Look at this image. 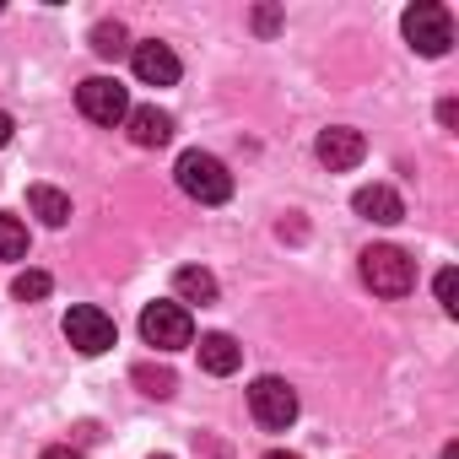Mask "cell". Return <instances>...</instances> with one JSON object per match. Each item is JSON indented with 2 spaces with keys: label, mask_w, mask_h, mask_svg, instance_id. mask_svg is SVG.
Wrapping results in <instances>:
<instances>
[{
  "label": "cell",
  "mask_w": 459,
  "mask_h": 459,
  "mask_svg": "<svg viewBox=\"0 0 459 459\" xmlns=\"http://www.w3.org/2000/svg\"><path fill=\"white\" fill-rule=\"evenodd\" d=\"M173 178H178V189H184L189 200H200V205L233 200V173H227V162L211 157V152H184L178 168H173Z\"/></svg>",
  "instance_id": "cell-1"
},
{
  "label": "cell",
  "mask_w": 459,
  "mask_h": 459,
  "mask_svg": "<svg viewBox=\"0 0 459 459\" xmlns=\"http://www.w3.org/2000/svg\"><path fill=\"white\" fill-rule=\"evenodd\" d=\"M362 281L378 298H405L416 287V260L394 244H373V249H362Z\"/></svg>",
  "instance_id": "cell-2"
},
{
  "label": "cell",
  "mask_w": 459,
  "mask_h": 459,
  "mask_svg": "<svg viewBox=\"0 0 459 459\" xmlns=\"http://www.w3.org/2000/svg\"><path fill=\"white\" fill-rule=\"evenodd\" d=\"M400 28H405V44L416 55H427V60L448 55V44H454V17H448V6H437V0H416V6L400 17Z\"/></svg>",
  "instance_id": "cell-3"
},
{
  "label": "cell",
  "mask_w": 459,
  "mask_h": 459,
  "mask_svg": "<svg viewBox=\"0 0 459 459\" xmlns=\"http://www.w3.org/2000/svg\"><path fill=\"white\" fill-rule=\"evenodd\" d=\"M141 341L157 346V351H184L195 346V319L184 303H146L141 314Z\"/></svg>",
  "instance_id": "cell-4"
},
{
  "label": "cell",
  "mask_w": 459,
  "mask_h": 459,
  "mask_svg": "<svg viewBox=\"0 0 459 459\" xmlns=\"http://www.w3.org/2000/svg\"><path fill=\"white\" fill-rule=\"evenodd\" d=\"M249 411H255V421H260L265 432H287V427L298 421V389H292L287 378L265 373V378L249 384Z\"/></svg>",
  "instance_id": "cell-5"
},
{
  "label": "cell",
  "mask_w": 459,
  "mask_h": 459,
  "mask_svg": "<svg viewBox=\"0 0 459 459\" xmlns=\"http://www.w3.org/2000/svg\"><path fill=\"white\" fill-rule=\"evenodd\" d=\"M76 108L92 119V125H125L130 119V92L114 82V76H87L76 87Z\"/></svg>",
  "instance_id": "cell-6"
},
{
  "label": "cell",
  "mask_w": 459,
  "mask_h": 459,
  "mask_svg": "<svg viewBox=\"0 0 459 459\" xmlns=\"http://www.w3.org/2000/svg\"><path fill=\"white\" fill-rule=\"evenodd\" d=\"M65 341H71L82 357H103V351L119 341V330H114V319H108L103 308H92V303H76V308L65 314Z\"/></svg>",
  "instance_id": "cell-7"
},
{
  "label": "cell",
  "mask_w": 459,
  "mask_h": 459,
  "mask_svg": "<svg viewBox=\"0 0 459 459\" xmlns=\"http://www.w3.org/2000/svg\"><path fill=\"white\" fill-rule=\"evenodd\" d=\"M319 162L330 168V173H346V168H357L362 157H368V141H362V130H351V125H335V130H325L319 135Z\"/></svg>",
  "instance_id": "cell-8"
},
{
  "label": "cell",
  "mask_w": 459,
  "mask_h": 459,
  "mask_svg": "<svg viewBox=\"0 0 459 459\" xmlns=\"http://www.w3.org/2000/svg\"><path fill=\"white\" fill-rule=\"evenodd\" d=\"M130 60H135V76L146 82V87H173L178 82V55L168 49V44H135L130 49Z\"/></svg>",
  "instance_id": "cell-9"
},
{
  "label": "cell",
  "mask_w": 459,
  "mask_h": 459,
  "mask_svg": "<svg viewBox=\"0 0 459 459\" xmlns=\"http://www.w3.org/2000/svg\"><path fill=\"white\" fill-rule=\"evenodd\" d=\"M351 205H357V216H368V221H378V227H394V221L405 216V200H400L389 184H362Z\"/></svg>",
  "instance_id": "cell-10"
},
{
  "label": "cell",
  "mask_w": 459,
  "mask_h": 459,
  "mask_svg": "<svg viewBox=\"0 0 459 459\" xmlns=\"http://www.w3.org/2000/svg\"><path fill=\"white\" fill-rule=\"evenodd\" d=\"M238 362H244V346L233 341V335H200V368L205 373H216V378H227V373H238Z\"/></svg>",
  "instance_id": "cell-11"
},
{
  "label": "cell",
  "mask_w": 459,
  "mask_h": 459,
  "mask_svg": "<svg viewBox=\"0 0 459 459\" xmlns=\"http://www.w3.org/2000/svg\"><path fill=\"white\" fill-rule=\"evenodd\" d=\"M125 125H130V141H135V146H168V141H173V119H168L162 108H152V103H146V108H130Z\"/></svg>",
  "instance_id": "cell-12"
},
{
  "label": "cell",
  "mask_w": 459,
  "mask_h": 459,
  "mask_svg": "<svg viewBox=\"0 0 459 459\" xmlns=\"http://www.w3.org/2000/svg\"><path fill=\"white\" fill-rule=\"evenodd\" d=\"M28 205H33V216H44V227H65L71 221V195H60L55 184H33Z\"/></svg>",
  "instance_id": "cell-13"
},
{
  "label": "cell",
  "mask_w": 459,
  "mask_h": 459,
  "mask_svg": "<svg viewBox=\"0 0 459 459\" xmlns=\"http://www.w3.org/2000/svg\"><path fill=\"white\" fill-rule=\"evenodd\" d=\"M173 292H178V303H216V276L211 271H200V265H184V271H173Z\"/></svg>",
  "instance_id": "cell-14"
},
{
  "label": "cell",
  "mask_w": 459,
  "mask_h": 459,
  "mask_svg": "<svg viewBox=\"0 0 459 459\" xmlns=\"http://www.w3.org/2000/svg\"><path fill=\"white\" fill-rule=\"evenodd\" d=\"M22 255H28V227L12 211H0V260H22Z\"/></svg>",
  "instance_id": "cell-15"
},
{
  "label": "cell",
  "mask_w": 459,
  "mask_h": 459,
  "mask_svg": "<svg viewBox=\"0 0 459 459\" xmlns=\"http://www.w3.org/2000/svg\"><path fill=\"white\" fill-rule=\"evenodd\" d=\"M92 49H98L103 60H119V55H130V33H125L119 22H98V28H92Z\"/></svg>",
  "instance_id": "cell-16"
},
{
  "label": "cell",
  "mask_w": 459,
  "mask_h": 459,
  "mask_svg": "<svg viewBox=\"0 0 459 459\" xmlns=\"http://www.w3.org/2000/svg\"><path fill=\"white\" fill-rule=\"evenodd\" d=\"M49 287H55V281H49L44 271H22V276L12 281V292H17L22 303H39V298H49Z\"/></svg>",
  "instance_id": "cell-17"
},
{
  "label": "cell",
  "mask_w": 459,
  "mask_h": 459,
  "mask_svg": "<svg viewBox=\"0 0 459 459\" xmlns=\"http://www.w3.org/2000/svg\"><path fill=\"white\" fill-rule=\"evenodd\" d=\"M437 303H443V314H448V319L459 314V276H454V265H448V271H437Z\"/></svg>",
  "instance_id": "cell-18"
},
{
  "label": "cell",
  "mask_w": 459,
  "mask_h": 459,
  "mask_svg": "<svg viewBox=\"0 0 459 459\" xmlns=\"http://www.w3.org/2000/svg\"><path fill=\"white\" fill-rule=\"evenodd\" d=\"M135 384H146V394H173V373L168 368H135Z\"/></svg>",
  "instance_id": "cell-19"
},
{
  "label": "cell",
  "mask_w": 459,
  "mask_h": 459,
  "mask_svg": "<svg viewBox=\"0 0 459 459\" xmlns=\"http://www.w3.org/2000/svg\"><path fill=\"white\" fill-rule=\"evenodd\" d=\"M276 22H281L276 6H260V12H255V28H260V33H276Z\"/></svg>",
  "instance_id": "cell-20"
},
{
  "label": "cell",
  "mask_w": 459,
  "mask_h": 459,
  "mask_svg": "<svg viewBox=\"0 0 459 459\" xmlns=\"http://www.w3.org/2000/svg\"><path fill=\"white\" fill-rule=\"evenodd\" d=\"M12 130H17V125H12V114H6V108H0V146H6V141H12Z\"/></svg>",
  "instance_id": "cell-21"
},
{
  "label": "cell",
  "mask_w": 459,
  "mask_h": 459,
  "mask_svg": "<svg viewBox=\"0 0 459 459\" xmlns=\"http://www.w3.org/2000/svg\"><path fill=\"white\" fill-rule=\"evenodd\" d=\"M44 459H82L76 448H44Z\"/></svg>",
  "instance_id": "cell-22"
},
{
  "label": "cell",
  "mask_w": 459,
  "mask_h": 459,
  "mask_svg": "<svg viewBox=\"0 0 459 459\" xmlns=\"http://www.w3.org/2000/svg\"><path fill=\"white\" fill-rule=\"evenodd\" d=\"M265 459H298V454H287V448H271V454H265Z\"/></svg>",
  "instance_id": "cell-23"
},
{
  "label": "cell",
  "mask_w": 459,
  "mask_h": 459,
  "mask_svg": "<svg viewBox=\"0 0 459 459\" xmlns=\"http://www.w3.org/2000/svg\"><path fill=\"white\" fill-rule=\"evenodd\" d=\"M152 459H173V454H152Z\"/></svg>",
  "instance_id": "cell-24"
}]
</instances>
